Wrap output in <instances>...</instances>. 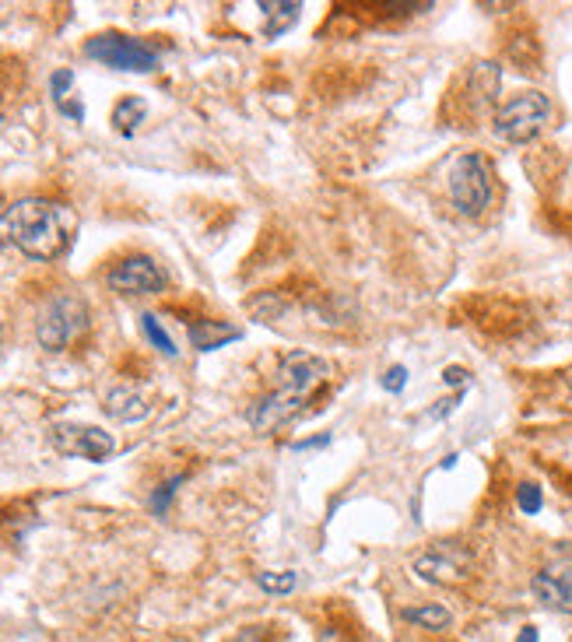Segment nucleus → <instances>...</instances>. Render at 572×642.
<instances>
[{
	"mask_svg": "<svg viewBox=\"0 0 572 642\" xmlns=\"http://www.w3.org/2000/svg\"><path fill=\"white\" fill-rule=\"evenodd\" d=\"M141 330H144V337L151 341V348H158L165 358H176V351H179L176 341H172L169 330L162 327V320H158L155 313H144V316H141Z\"/></svg>",
	"mask_w": 572,
	"mask_h": 642,
	"instance_id": "obj_17",
	"label": "nucleus"
},
{
	"mask_svg": "<svg viewBox=\"0 0 572 642\" xmlns=\"http://www.w3.org/2000/svg\"><path fill=\"white\" fill-rule=\"evenodd\" d=\"M257 586L264 593H271V597H288V593H295V586H299V572H292V569L257 572Z\"/></svg>",
	"mask_w": 572,
	"mask_h": 642,
	"instance_id": "obj_16",
	"label": "nucleus"
},
{
	"mask_svg": "<svg viewBox=\"0 0 572 642\" xmlns=\"http://www.w3.org/2000/svg\"><path fill=\"white\" fill-rule=\"evenodd\" d=\"M330 379V362L309 351H288L278 362V390L267 397L253 400L246 407V421L257 432H274V428L288 425L295 414H302V407L309 404L316 390Z\"/></svg>",
	"mask_w": 572,
	"mask_h": 642,
	"instance_id": "obj_2",
	"label": "nucleus"
},
{
	"mask_svg": "<svg viewBox=\"0 0 572 642\" xmlns=\"http://www.w3.org/2000/svg\"><path fill=\"white\" fill-rule=\"evenodd\" d=\"M404 383H408V369H404V365H390V369L383 372V390L401 393Z\"/></svg>",
	"mask_w": 572,
	"mask_h": 642,
	"instance_id": "obj_22",
	"label": "nucleus"
},
{
	"mask_svg": "<svg viewBox=\"0 0 572 642\" xmlns=\"http://www.w3.org/2000/svg\"><path fill=\"white\" fill-rule=\"evenodd\" d=\"M530 593L544 611L572 614V562H558L548 569L534 572L530 579Z\"/></svg>",
	"mask_w": 572,
	"mask_h": 642,
	"instance_id": "obj_10",
	"label": "nucleus"
},
{
	"mask_svg": "<svg viewBox=\"0 0 572 642\" xmlns=\"http://www.w3.org/2000/svg\"><path fill=\"white\" fill-rule=\"evenodd\" d=\"M102 407H106V414L113 421H123V425H130V421H141L151 414V400L144 397L141 390H134V386H116V390L106 393V400H102Z\"/></svg>",
	"mask_w": 572,
	"mask_h": 642,
	"instance_id": "obj_11",
	"label": "nucleus"
},
{
	"mask_svg": "<svg viewBox=\"0 0 572 642\" xmlns=\"http://www.w3.org/2000/svg\"><path fill=\"white\" fill-rule=\"evenodd\" d=\"M260 11H264V36L267 39H278L285 36L288 29H292L295 22H299V4L295 0H274V4H260Z\"/></svg>",
	"mask_w": 572,
	"mask_h": 642,
	"instance_id": "obj_13",
	"label": "nucleus"
},
{
	"mask_svg": "<svg viewBox=\"0 0 572 642\" xmlns=\"http://www.w3.org/2000/svg\"><path fill=\"white\" fill-rule=\"evenodd\" d=\"M450 200L464 218H481L492 204V169H488L485 155L478 151H464L457 162L450 165Z\"/></svg>",
	"mask_w": 572,
	"mask_h": 642,
	"instance_id": "obj_5",
	"label": "nucleus"
},
{
	"mask_svg": "<svg viewBox=\"0 0 572 642\" xmlns=\"http://www.w3.org/2000/svg\"><path fill=\"white\" fill-rule=\"evenodd\" d=\"M186 334H190V344H194L197 351H218L229 341H236V337H243V330L232 327V323H222V320H197V323H190Z\"/></svg>",
	"mask_w": 572,
	"mask_h": 642,
	"instance_id": "obj_12",
	"label": "nucleus"
},
{
	"mask_svg": "<svg viewBox=\"0 0 572 642\" xmlns=\"http://www.w3.org/2000/svg\"><path fill=\"white\" fill-rule=\"evenodd\" d=\"M78 229V218L71 214V207L57 204V200L29 197L11 204L0 214V246L25 253L29 260H57L60 253H67Z\"/></svg>",
	"mask_w": 572,
	"mask_h": 642,
	"instance_id": "obj_1",
	"label": "nucleus"
},
{
	"mask_svg": "<svg viewBox=\"0 0 572 642\" xmlns=\"http://www.w3.org/2000/svg\"><path fill=\"white\" fill-rule=\"evenodd\" d=\"M88 327H92L88 302L74 292H60L39 309L36 341L43 344L46 351H67L78 337H85Z\"/></svg>",
	"mask_w": 572,
	"mask_h": 642,
	"instance_id": "obj_3",
	"label": "nucleus"
},
{
	"mask_svg": "<svg viewBox=\"0 0 572 642\" xmlns=\"http://www.w3.org/2000/svg\"><path fill=\"white\" fill-rule=\"evenodd\" d=\"M179 485H183V474H176V478L162 481V485L155 488V495H151V513H155V516H165V509H169L172 495L179 492Z\"/></svg>",
	"mask_w": 572,
	"mask_h": 642,
	"instance_id": "obj_18",
	"label": "nucleus"
},
{
	"mask_svg": "<svg viewBox=\"0 0 572 642\" xmlns=\"http://www.w3.org/2000/svg\"><path fill=\"white\" fill-rule=\"evenodd\" d=\"M569 393H572V376H569Z\"/></svg>",
	"mask_w": 572,
	"mask_h": 642,
	"instance_id": "obj_27",
	"label": "nucleus"
},
{
	"mask_svg": "<svg viewBox=\"0 0 572 642\" xmlns=\"http://www.w3.org/2000/svg\"><path fill=\"white\" fill-rule=\"evenodd\" d=\"M460 400H464V390H457L453 397H446V400H439L436 407L429 411V418H446V414H453L460 407Z\"/></svg>",
	"mask_w": 572,
	"mask_h": 642,
	"instance_id": "obj_24",
	"label": "nucleus"
},
{
	"mask_svg": "<svg viewBox=\"0 0 572 642\" xmlns=\"http://www.w3.org/2000/svg\"><path fill=\"white\" fill-rule=\"evenodd\" d=\"M551 123V99L537 88L516 92L513 99H506L492 116V130L499 141L506 144H527L537 134H544V127Z\"/></svg>",
	"mask_w": 572,
	"mask_h": 642,
	"instance_id": "obj_4",
	"label": "nucleus"
},
{
	"mask_svg": "<svg viewBox=\"0 0 572 642\" xmlns=\"http://www.w3.org/2000/svg\"><path fill=\"white\" fill-rule=\"evenodd\" d=\"M225 642H271V625H246Z\"/></svg>",
	"mask_w": 572,
	"mask_h": 642,
	"instance_id": "obj_21",
	"label": "nucleus"
},
{
	"mask_svg": "<svg viewBox=\"0 0 572 642\" xmlns=\"http://www.w3.org/2000/svg\"><path fill=\"white\" fill-rule=\"evenodd\" d=\"M144 120H148V102H144V99H137V95H127V99L116 102V109H113V127H116V134L134 137L137 127H141Z\"/></svg>",
	"mask_w": 572,
	"mask_h": 642,
	"instance_id": "obj_15",
	"label": "nucleus"
},
{
	"mask_svg": "<svg viewBox=\"0 0 572 642\" xmlns=\"http://www.w3.org/2000/svg\"><path fill=\"white\" fill-rule=\"evenodd\" d=\"M401 618L408 621V625H418L425 628V632H446V628L453 625V614L450 607L443 604H422V607H404Z\"/></svg>",
	"mask_w": 572,
	"mask_h": 642,
	"instance_id": "obj_14",
	"label": "nucleus"
},
{
	"mask_svg": "<svg viewBox=\"0 0 572 642\" xmlns=\"http://www.w3.org/2000/svg\"><path fill=\"white\" fill-rule=\"evenodd\" d=\"M50 443L64 457H78L88 464H102L116 453V439L95 425H78V421H60L50 428Z\"/></svg>",
	"mask_w": 572,
	"mask_h": 642,
	"instance_id": "obj_7",
	"label": "nucleus"
},
{
	"mask_svg": "<svg viewBox=\"0 0 572 642\" xmlns=\"http://www.w3.org/2000/svg\"><path fill=\"white\" fill-rule=\"evenodd\" d=\"M330 443V436L323 432V436H316V439H302V443H292V453H306V450H320V446H327Z\"/></svg>",
	"mask_w": 572,
	"mask_h": 642,
	"instance_id": "obj_25",
	"label": "nucleus"
},
{
	"mask_svg": "<svg viewBox=\"0 0 572 642\" xmlns=\"http://www.w3.org/2000/svg\"><path fill=\"white\" fill-rule=\"evenodd\" d=\"M516 506H520L527 516H537V513H541V506H544V495H541V488H537V485H530V481H523V485L516 488Z\"/></svg>",
	"mask_w": 572,
	"mask_h": 642,
	"instance_id": "obj_19",
	"label": "nucleus"
},
{
	"mask_svg": "<svg viewBox=\"0 0 572 642\" xmlns=\"http://www.w3.org/2000/svg\"><path fill=\"white\" fill-rule=\"evenodd\" d=\"M516 642H537V628H534V625H527V628H523V632H520V639H516Z\"/></svg>",
	"mask_w": 572,
	"mask_h": 642,
	"instance_id": "obj_26",
	"label": "nucleus"
},
{
	"mask_svg": "<svg viewBox=\"0 0 572 642\" xmlns=\"http://www.w3.org/2000/svg\"><path fill=\"white\" fill-rule=\"evenodd\" d=\"M71 88H74V71H53L50 95H53V102H57L60 113L67 109V95H71Z\"/></svg>",
	"mask_w": 572,
	"mask_h": 642,
	"instance_id": "obj_20",
	"label": "nucleus"
},
{
	"mask_svg": "<svg viewBox=\"0 0 572 642\" xmlns=\"http://www.w3.org/2000/svg\"><path fill=\"white\" fill-rule=\"evenodd\" d=\"M443 383L446 386H457V390H467V386H471V372L460 369V365H446V369H443Z\"/></svg>",
	"mask_w": 572,
	"mask_h": 642,
	"instance_id": "obj_23",
	"label": "nucleus"
},
{
	"mask_svg": "<svg viewBox=\"0 0 572 642\" xmlns=\"http://www.w3.org/2000/svg\"><path fill=\"white\" fill-rule=\"evenodd\" d=\"M165 271L155 257L148 253H130V257L116 260L106 274V285L113 288L116 295H158L165 288Z\"/></svg>",
	"mask_w": 572,
	"mask_h": 642,
	"instance_id": "obj_8",
	"label": "nucleus"
},
{
	"mask_svg": "<svg viewBox=\"0 0 572 642\" xmlns=\"http://www.w3.org/2000/svg\"><path fill=\"white\" fill-rule=\"evenodd\" d=\"M85 53L99 64L113 67V71H134L148 74L158 67V50L144 39L123 36V32H102L85 43Z\"/></svg>",
	"mask_w": 572,
	"mask_h": 642,
	"instance_id": "obj_6",
	"label": "nucleus"
},
{
	"mask_svg": "<svg viewBox=\"0 0 572 642\" xmlns=\"http://www.w3.org/2000/svg\"><path fill=\"white\" fill-rule=\"evenodd\" d=\"M411 569H415V576L425 579V583L450 586L471 576V555H467L464 548H453V544H439V548L418 555Z\"/></svg>",
	"mask_w": 572,
	"mask_h": 642,
	"instance_id": "obj_9",
	"label": "nucleus"
}]
</instances>
